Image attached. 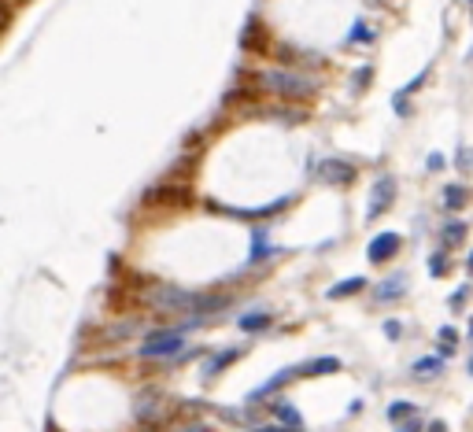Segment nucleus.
I'll return each mask as SVG.
<instances>
[{"label":"nucleus","instance_id":"f3484780","mask_svg":"<svg viewBox=\"0 0 473 432\" xmlns=\"http://www.w3.org/2000/svg\"><path fill=\"white\" fill-rule=\"evenodd\" d=\"M414 414H418L414 403H392V407H388V422L400 425V422H407V417H414Z\"/></svg>","mask_w":473,"mask_h":432},{"label":"nucleus","instance_id":"423d86ee","mask_svg":"<svg viewBox=\"0 0 473 432\" xmlns=\"http://www.w3.org/2000/svg\"><path fill=\"white\" fill-rule=\"evenodd\" d=\"M400 233H377V237L370 240V247H366V259H370V263H388L392 255L400 252Z\"/></svg>","mask_w":473,"mask_h":432},{"label":"nucleus","instance_id":"cd10ccee","mask_svg":"<svg viewBox=\"0 0 473 432\" xmlns=\"http://www.w3.org/2000/svg\"><path fill=\"white\" fill-rule=\"evenodd\" d=\"M366 85H370V67L359 71V82H355V89H366Z\"/></svg>","mask_w":473,"mask_h":432},{"label":"nucleus","instance_id":"bb28decb","mask_svg":"<svg viewBox=\"0 0 473 432\" xmlns=\"http://www.w3.org/2000/svg\"><path fill=\"white\" fill-rule=\"evenodd\" d=\"M463 303H466V288H455V292H451V307L458 310Z\"/></svg>","mask_w":473,"mask_h":432},{"label":"nucleus","instance_id":"412c9836","mask_svg":"<svg viewBox=\"0 0 473 432\" xmlns=\"http://www.w3.org/2000/svg\"><path fill=\"white\" fill-rule=\"evenodd\" d=\"M466 237V222H448V226H444V240L448 244H458Z\"/></svg>","mask_w":473,"mask_h":432},{"label":"nucleus","instance_id":"f03ea898","mask_svg":"<svg viewBox=\"0 0 473 432\" xmlns=\"http://www.w3.org/2000/svg\"><path fill=\"white\" fill-rule=\"evenodd\" d=\"M163 355H181V333L174 329H155L141 344V359H163Z\"/></svg>","mask_w":473,"mask_h":432},{"label":"nucleus","instance_id":"b1692460","mask_svg":"<svg viewBox=\"0 0 473 432\" xmlns=\"http://www.w3.org/2000/svg\"><path fill=\"white\" fill-rule=\"evenodd\" d=\"M385 336H388V340H400V336H403V325H400V322H385Z\"/></svg>","mask_w":473,"mask_h":432},{"label":"nucleus","instance_id":"c85d7f7f","mask_svg":"<svg viewBox=\"0 0 473 432\" xmlns=\"http://www.w3.org/2000/svg\"><path fill=\"white\" fill-rule=\"evenodd\" d=\"M429 432H448V429H444V422H432V425H429Z\"/></svg>","mask_w":473,"mask_h":432},{"label":"nucleus","instance_id":"2eb2a0df","mask_svg":"<svg viewBox=\"0 0 473 432\" xmlns=\"http://www.w3.org/2000/svg\"><path fill=\"white\" fill-rule=\"evenodd\" d=\"M340 370V359H333V355H325V359H314V362H307L304 370V377H322V373H337Z\"/></svg>","mask_w":473,"mask_h":432},{"label":"nucleus","instance_id":"a211bd4d","mask_svg":"<svg viewBox=\"0 0 473 432\" xmlns=\"http://www.w3.org/2000/svg\"><path fill=\"white\" fill-rule=\"evenodd\" d=\"M444 203H448V211H458V207L466 203V189L463 185H448L444 189Z\"/></svg>","mask_w":473,"mask_h":432},{"label":"nucleus","instance_id":"473e14b6","mask_svg":"<svg viewBox=\"0 0 473 432\" xmlns=\"http://www.w3.org/2000/svg\"><path fill=\"white\" fill-rule=\"evenodd\" d=\"M470 4H473V0H470Z\"/></svg>","mask_w":473,"mask_h":432},{"label":"nucleus","instance_id":"4468645a","mask_svg":"<svg viewBox=\"0 0 473 432\" xmlns=\"http://www.w3.org/2000/svg\"><path fill=\"white\" fill-rule=\"evenodd\" d=\"M362 288H366V278H348V281L333 285L330 292H325V299H344V296H359Z\"/></svg>","mask_w":473,"mask_h":432},{"label":"nucleus","instance_id":"393cba45","mask_svg":"<svg viewBox=\"0 0 473 432\" xmlns=\"http://www.w3.org/2000/svg\"><path fill=\"white\" fill-rule=\"evenodd\" d=\"M473 166V155H470V148H458V170H470Z\"/></svg>","mask_w":473,"mask_h":432},{"label":"nucleus","instance_id":"6ab92c4d","mask_svg":"<svg viewBox=\"0 0 473 432\" xmlns=\"http://www.w3.org/2000/svg\"><path fill=\"white\" fill-rule=\"evenodd\" d=\"M440 336V355H455V344H458V336H455V329H451V325H444V329L437 333Z\"/></svg>","mask_w":473,"mask_h":432},{"label":"nucleus","instance_id":"c756f323","mask_svg":"<svg viewBox=\"0 0 473 432\" xmlns=\"http://www.w3.org/2000/svg\"><path fill=\"white\" fill-rule=\"evenodd\" d=\"M466 266H470V273H473V252H470V259H466Z\"/></svg>","mask_w":473,"mask_h":432},{"label":"nucleus","instance_id":"20e7f679","mask_svg":"<svg viewBox=\"0 0 473 432\" xmlns=\"http://www.w3.org/2000/svg\"><path fill=\"white\" fill-rule=\"evenodd\" d=\"M196 299L200 296L185 292V288H170V285L155 288V307H163V310H196Z\"/></svg>","mask_w":473,"mask_h":432},{"label":"nucleus","instance_id":"2f4dec72","mask_svg":"<svg viewBox=\"0 0 473 432\" xmlns=\"http://www.w3.org/2000/svg\"><path fill=\"white\" fill-rule=\"evenodd\" d=\"M470 373H473V359H470Z\"/></svg>","mask_w":473,"mask_h":432},{"label":"nucleus","instance_id":"39448f33","mask_svg":"<svg viewBox=\"0 0 473 432\" xmlns=\"http://www.w3.org/2000/svg\"><path fill=\"white\" fill-rule=\"evenodd\" d=\"M318 178L325 185H351L355 181V166L344 163V159H322L318 163Z\"/></svg>","mask_w":473,"mask_h":432},{"label":"nucleus","instance_id":"0eeeda50","mask_svg":"<svg viewBox=\"0 0 473 432\" xmlns=\"http://www.w3.org/2000/svg\"><path fill=\"white\" fill-rule=\"evenodd\" d=\"M403 292H407V273H392V278H385L374 288V296L381 303H396V299H403Z\"/></svg>","mask_w":473,"mask_h":432},{"label":"nucleus","instance_id":"7c9ffc66","mask_svg":"<svg viewBox=\"0 0 473 432\" xmlns=\"http://www.w3.org/2000/svg\"><path fill=\"white\" fill-rule=\"evenodd\" d=\"M470 340H473V322H470Z\"/></svg>","mask_w":473,"mask_h":432},{"label":"nucleus","instance_id":"5701e85b","mask_svg":"<svg viewBox=\"0 0 473 432\" xmlns=\"http://www.w3.org/2000/svg\"><path fill=\"white\" fill-rule=\"evenodd\" d=\"M418 429H422V417H418V414H414V417H407V422H400V425H396V432H418Z\"/></svg>","mask_w":473,"mask_h":432},{"label":"nucleus","instance_id":"7ed1b4c3","mask_svg":"<svg viewBox=\"0 0 473 432\" xmlns=\"http://www.w3.org/2000/svg\"><path fill=\"white\" fill-rule=\"evenodd\" d=\"M392 200H396V181L385 174V178H381L377 185H374V192H370V203H366V218H370V222L381 218V215H385L388 207H392Z\"/></svg>","mask_w":473,"mask_h":432},{"label":"nucleus","instance_id":"4be33fe9","mask_svg":"<svg viewBox=\"0 0 473 432\" xmlns=\"http://www.w3.org/2000/svg\"><path fill=\"white\" fill-rule=\"evenodd\" d=\"M429 273L432 278H444V273H448V255H429Z\"/></svg>","mask_w":473,"mask_h":432},{"label":"nucleus","instance_id":"a878e982","mask_svg":"<svg viewBox=\"0 0 473 432\" xmlns=\"http://www.w3.org/2000/svg\"><path fill=\"white\" fill-rule=\"evenodd\" d=\"M425 166H429V170H444V155H440V152H432L429 159H425Z\"/></svg>","mask_w":473,"mask_h":432},{"label":"nucleus","instance_id":"dca6fc26","mask_svg":"<svg viewBox=\"0 0 473 432\" xmlns=\"http://www.w3.org/2000/svg\"><path fill=\"white\" fill-rule=\"evenodd\" d=\"M236 325H241L244 333H262V329L270 325V314H244V318L236 322Z\"/></svg>","mask_w":473,"mask_h":432},{"label":"nucleus","instance_id":"aec40b11","mask_svg":"<svg viewBox=\"0 0 473 432\" xmlns=\"http://www.w3.org/2000/svg\"><path fill=\"white\" fill-rule=\"evenodd\" d=\"M348 41H351V45H370V41H374V30H370L366 22H355L351 34H348Z\"/></svg>","mask_w":473,"mask_h":432},{"label":"nucleus","instance_id":"6e6552de","mask_svg":"<svg viewBox=\"0 0 473 432\" xmlns=\"http://www.w3.org/2000/svg\"><path fill=\"white\" fill-rule=\"evenodd\" d=\"M288 203H292V200L281 196V200H274L267 207H233V211H226V215H233V218H270V215H278L281 207H288Z\"/></svg>","mask_w":473,"mask_h":432},{"label":"nucleus","instance_id":"1a4fd4ad","mask_svg":"<svg viewBox=\"0 0 473 432\" xmlns=\"http://www.w3.org/2000/svg\"><path fill=\"white\" fill-rule=\"evenodd\" d=\"M292 377H296V370H278V373H274L270 377V381H262L255 391H248V403H259V399H267V396H274V391H278L285 381H292Z\"/></svg>","mask_w":473,"mask_h":432},{"label":"nucleus","instance_id":"9d476101","mask_svg":"<svg viewBox=\"0 0 473 432\" xmlns=\"http://www.w3.org/2000/svg\"><path fill=\"white\" fill-rule=\"evenodd\" d=\"M241 355H244L241 347H226V351H218V355H215L211 362H207V366H204V377H218L222 370H226V366H233V362L241 359Z\"/></svg>","mask_w":473,"mask_h":432},{"label":"nucleus","instance_id":"ddd939ff","mask_svg":"<svg viewBox=\"0 0 473 432\" xmlns=\"http://www.w3.org/2000/svg\"><path fill=\"white\" fill-rule=\"evenodd\" d=\"M270 252H274V247H270V233L262 226H255L252 229V255H248V263H259V259H267Z\"/></svg>","mask_w":473,"mask_h":432},{"label":"nucleus","instance_id":"9b49d317","mask_svg":"<svg viewBox=\"0 0 473 432\" xmlns=\"http://www.w3.org/2000/svg\"><path fill=\"white\" fill-rule=\"evenodd\" d=\"M444 366H448V355H425V359H414V377H437L444 373Z\"/></svg>","mask_w":473,"mask_h":432},{"label":"nucleus","instance_id":"f8f14e48","mask_svg":"<svg viewBox=\"0 0 473 432\" xmlns=\"http://www.w3.org/2000/svg\"><path fill=\"white\" fill-rule=\"evenodd\" d=\"M274 417H278L281 425H288L292 432H304V414H299L292 403H278V407H274Z\"/></svg>","mask_w":473,"mask_h":432},{"label":"nucleus","instance_id":"f257e3e1","mask_svg":"<svg viewBox=\"0 0 473 432\" xmlns=\"http://www.w3.org/2000/svg\"><path fill=\"white\" fill-rule=\"evenodd\" d=\"M262 85L281 93V96H311L314 93V78L296 74V71H267L262 74Z\"/></svg>","mask_w":473,"mask_h":432}]
</instances>
